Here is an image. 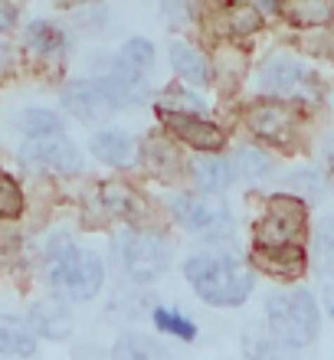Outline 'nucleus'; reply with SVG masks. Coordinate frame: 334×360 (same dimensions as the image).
<instances>
[{
    "mask_svg": "<svg viewBox=\"0 0 334 360\" xmlns=\"http://www.w3.org/2000/svg\"><path fill=\"white\" fill-rule=\"evenodd\" d=\"M184 275H187L191 288L197 292V298L213 304V308H236L256 288L252 269L233 252H220V249L187 259Z\"/></svg>",
    "mask_w": 334,
    "mask_h": 360,
    "instance_id": "obj_1",
    "label": "nucleus"
},
{
    "mask_svg": "<svg viewBox=\"0 0 334 360\" xmlns=\"http://www.w3.org/2000/svg\"><path fill=\"white\" fill-rule=\"evenodd\" d=\"M46 269L53 285L63 288V295H69L72 302H89L102 292L105 282V266L96 252L79 249L69 236L59 233L56 239H49L46 249Z\"/></svg>",
    "mask_w": 334,
    "mask_h": 360,
    "instance_id": "obj_2",
    "label": "nucleus"
},
{
    "mask_svg": "<svg viewBox=\"0 0 334 360\" xmlns=\"http://www.w3.org/2000/svg\"><path fill=\"white\" fill-rule=\"evenodd\" d=\"M269 331L276 341L298 351L318 338L321 331V311H318L315 295L308 288H285V292H272L266 302Z\"/></svg>",
    "mask_w": 334,
    "mask_h": 360,
    "instance_id": "obj_3",
    "label": "nucleus"
},
{
    "mask_svg": "<svg viewBox=\"0 0 334 360\" xmlns=\"http://www.w3.org/2000/svg\"><path fill=\"white\" fill-rule=\"evenodd\" d=\"M308 226V210L298 197L276 193L269 197L266 213L256 223V246L259 249H276V246H302Z\"/></svg>",
    "mask_w": 334,
    "mask_h": 360,
    "instance_id": "obj_4",
    "label": "nucleus"
},
{
    "mask_svg": "<svg viewBox=\"0 0 334 360\" xmlns=\"http://www.w3.org/2000/svg\"><path fill=\"white\" fill-rule=\"evenodd\" d=\"M118 256H122L124 272L144 285L161 278L171 266V246L154 233H124L118 243Z\"/></svg>",
    "mask_w": 334,
    "mask_h": 360,
    "instance_id": "obj_5",
    "label": "nucleus"
},
{
    "mask_svg": "<svg viewBox=\"0 0 334 360\" xmlns=\"http://www.w3.org/2000/svg\"><path fill=\"white\" fill-rule=\"evenodd\" d=\"M259 92H266L276 102H308L315 98V76L298 59L276 56L259 72Z\"/></svg>",
    "mask_w": 334,
    "mask_h": 360,
    "instance_id": "obj_6",
    "label": "nucleus"
},
{
    "mask_svg": "<svg viewBox=\"0 0 334 360\" xmlns=\"http://www.w3.org/2000/svg\"><path fill=\"white\" fill-rule=\"evenodd\" d=\"M98 95L108 102V108H128L148 98V79L141 72H134L131 66H124L122 59H98L96 63V82Z\"/></svg>",
    "mask_w": 334,
    "mask_h": 360,
    "instance_id": "obj_7",
    "label": "nucleus"
},
{
    "mask_svg": "<svg viewBox=\"0 0 334 360\" xmlns=\"http://www.w3.org/2000/svg\"><path fill=\"white\" fill-rule=\"evenodd\" d=\"M174 217L181 219L187 229L200 233V236H217V233H226L229 226V210L217 193H184L171 203Z\"/></svg>",
    "mask_w": 334,
    "mask_h": 360,
    "instance_id": "obj_8",
    "label": "nucleus"
},
{
    "mask_svg": "<svg viewBox=\"0 0 334 360\" xmlns=\"http://www.w3.org/2000/svg\"><path fill=\"white\" fill-rule=\"evenodd\" d=\"M20 158H23V164L39 167V171H53V174H79L82 171L79 148L69 141L66 134L30 138V141L20 148Z\"/></svg>",
    "mask_w": 334,
    "mask_h": 360,
    "instance_id": "obj_9",
    "label": "nucleus"
},
{
    "mask_svg": "<svg viewBox=\"0 0 334 360\" xmlns=\"http://www.w3.org/2000/svg\"><path fill=\"white\" fill-rule=\"evenodd\" d=\"M27 321L33 328V334L46 338V341H66L69 334L76 331V314L69 311V304L59 302V298H39V302H33Z\"/></svg>",
    "mask_w": 334,
    "mask_h": 360,
    "instance_id": "obj_10",
    "label": "nucleus"
},
{
    "mask_svg": "<svg viewBox=\"0 0 334 360\" xmlns=\"http://www.w3.org/2000/svg\"><path fill=\"white\" fill-rule=\"evenodd\" d=\"M161 122L167 131H174L184 144H191L197 151H220L226 144V134H223L220 124L207 122V118H197V115H161Z\"/></svg>",
    "mask_w": 334,
    "mask_h": 360,
    "instance_id": "obj_11",
    "label": "nucleus"
},
{
    "mask_svg": "<svg viewBox=\"0 0 334 360\" xmlns=\"http://www.w3.org/2000/svg\"><path fill=\"white\" fill-rule=\"evenodd\" d=\"M246 124L259 134V138L282 144V141H288V134H292V128H295V112H292L285 102L269 98V102H256L252 108H249Z\"/></svg>",
    "mask_w": 334,
    "mask_h": 360,
    "instance_id": "obj_12",
    "label": "nucleus"
},
{
    "mask_svg": "<svg viewBox=\"0 0 334 360\" xmlns=\"http://www.w3.org/2000/svg\"><path fill=\"white\" fill-rule=\"evenodd\" d=\"M252 262H256L262 272L278 275V278H298L305 272V249L302 246H276V249H252Z\"/></svg>",
    "mask_w": 334,
    "mask_h": 360,
    "instance_id": "obj_13",
    "label": "nucleus"
},
{
    "mask_svg": "<svg viewBox=\"0 0 334 360\" xmlns=\"http://www.w3.org/2000/svg\"><path fill=\"white\" fill-rule=\"evenodd\" d=\"M63 105H66L69 115H76L82 122H96V118H102L108 108V102L98 95V89L92 86V82H72V86H66Z\"/></svg>",
    "mask_w": 334,
    "mask_h": 360,
    "instance_id": "obj_14",
    "label": "nucleus"
},
{
    "mask_svg": "<svg viewBox=\"0 0 334 360\" xmlns=\"http://www.w3.org/2000/svg\"><path fill=\"white\" fill-rule=\"evenodd\" d=\"M89 148L98 161L112 164V167H131L134 161V141L124 131H98L89 141Z\"/></svg>",
    "mask_w": 334,
    "mask_h": 360,
    "instance_id": "obj_15",
    "label": "nucleus"
},
{
    "mask_svg": "<svg viewBox=\"0 0 334 360\" xmlns=\"http://www.w3.org/2000/svg\"><path fill=\"white\" fill-rule=\"evenodd\" d=\"M171 66L174 72L184 79V82H193V86H210V63L197 53L187 43H171Z\"/></svg>",
    "mask_w": 334,
    "mask_h": 360,
    "instance_id": "obj_16",
    "label": "nucleus"
},
{
    "mask_svg": "<svg viewBox=\"0 0 334 360\" xmlns=\"http://www.w3.org/2000/svg\"><path fill=\"white\" fill-rule=\"evenodd\" d=\"M98 197H102V207L112 210L115 217H124V219L141 217V210H144L141 193L131 190L128 184H122V180H105L102 190H98Z\"/></svg>",
    "mask_w": 334,
    "mask_h": 360,
    "instance_id": "obj_17",
    "label": "nucleus"
},
{
    "mask_svg": "<svg viewBox=\"0 0 334 360\" xmlns=\"http://www.w3.org/2000/svg\"><path fill=\"white\" fill-rule=\"evenodd\" d=\"M0 354L7 357H30L37 354V334L20 318H0Z\"/></svg>",
    "mask_w": 334,
    "mask_h": 360,
    "instance_id": "obj_18",
    "label": "nucleus"
},
{
    "mask_svg": "<svg viewBox=\"0 0 334 360\" xmlns=\"http://www.w3.org/2000/svg\"><path fill=\"white\" fill-rule=\"evenodd\" d=\"M112 360H171L167 347L154 338H144V334H122L115 341Z\"/></svg>",
    "mask_w": 334,
    "mask_h": 360,
    "instance_id": "obj_19",
    "label": "nucleus"
},
{
    "mask_svg": "<svg viewBox=\"0 0 334 360\" xmlns=\"http://www.w3.org/2000/svg\"><path fill=\"white\" fill-rule=\"evenodd\" d=\"M233 164L223 161V158H200V161L193 164V177L200 184L203 193H220L233 184Z\"/></svg>",
    "mask_w": 334,
    "mask_h": 360,
    "instance_id": "obj_20",
    "label": "nucleus"
},
{
    "mask_svg": "<svg viewBox=\"0 0 334 360\" xmlns=\"http://www.w3.org/2000/svg\"><path fill=\"white\" fill-rule=\"evenodd\" d=\"M27 43L49 59H56L66 53V37H63V30H59L56 23H46V20H33V23H30Z\"/></svg>",
    "mask_w": 334,
    "mask_h": 360,
    "instance_id": "obj_21",
    "label": "nucleus"
},
{
    "mask_svg": "<svg viewBox=\"0 0 334 360\" xmlns=\"http://www.w3.org/2000/svg\"><path fill=\"white\" fill-rule=\"evenodd\" d=\"M243 354L249 360H295L292 347H285L282 341L269 338V334H259V331L243 334Z\"/></svg>",
    "mask_w": 334,
    "mask_h": 360,
    "instance_id": "obj_22",
    "label": "nucleus"
},
{
    "mask_svg": "<svg viewBox=\"0 0 334 360\" xmlns=\"http://www.w3.org/2000/svg\"><path fill=\"white\" fill-rule=\"evenodd\" d=\"M282 13H285L288 23H295V27H305V30H325L328 20L334 17V7H328V4H288V7H282Z\"/></svg>",
    "mask_w": 334,
    "mask_h": 360,
    "instance_id": "obj_23",
    "label": "nucleus"
},
{
    "mask_svg": "<svg viewBox=\"0 0 334 360\" xmlns=\"http://www.w3.org/2000/svg\"><path fill=\"white\" fill-rule=\"evenodd\" d=\"M151 321L161 334H171V338H177V341L191 344L193 338H197V324H193L191 318H184L181 311H171V308H154Z\"/></svg>",
    "mask_w": 334,
    "mask_h": 360,
    "instance_id": "obj_24",
    "label": "nucleus"
},
{
    "mask_svg": "<svg viewBox=\"0 0 334 360\" xmlns=\"http://www.w3.org/2000/svg\"><path fill=\"white\" fill-rule=\"evenodd\" d=\"M20 128L30 138H49V134H63V118L49 108H27L20 115Z\"/></svg>",
    "mask_w": 334,
    "mask_h": 360,
    "instance_id": "obj_25",
    "label": "nucleus"
},
{
    "mask_svg": "<svg viewBox=\"0 0 334 360\" xmlns=\"http://www.w3.org/2000/svg\"><path fill=\"white\" fill-rule=\"evenodd\" d=\"M203 108V102L197 95H191L184 86H171L158 95V112L161 115H197Z\"/></svg>",
    "mask_w": 334,
    "mask_h": 360,
    "instance_id": "obj_26",
    "label": "nucleus"
},
{
    "mask_svg": "<svg viewBox=\"0 0 334 360\" xmlns=\"http://www.w3.org/2000/svg\"><path fill=\"white\" fill-rule=\"evenodd\" d=\"M233 171L243 174L246 180H262L272 174V161L259 148H239V158L233 164Z\"/></svg>",
    "mask_w": 334,
    "mask_h": 360,
    "instance_id": "obj_27",
    "label": "nucleus"
},
{
    "mask_svg": "<svg viewBox=\"0 0 334 360\" xmlns=\"http://www.w3.org/2000/svg\"><path fill=\"white\" fill-rule=\"evenodd\" d=\"M23 207H27V200H23L20 184L10 177V174L0 171V217H4V219H17L20 213H23Z\"/></svg>",
    "mask_w": 334,
    "mask_h": 360,
    "instance_id": "obj_28",
    "label": "nucleus"
},
{
    "mask_svg": "<svg viewBox=\"0 0 334 360\" xmlns=\"http://www.w3.org/2000/svg\"><path fill=\"white\" fill-rule=\"evenodd\" d=\"M144 158H148V164H151L158 174L177 171V151H174L164 138H148V141H144Z\"/></svg>",
    "mask_w": 334,
    "mask_h": 360,
    "instance_id": "obj_29",
    "label": "nucleus"
},
{
    "mask_svg": "<svg viewBox=\"0 0 334 360\" xmlns=\"http://www.w3.org/2000/svg\"><path fill=\"white\" fill-rule=\"evenodd\" d=\"M118 59H122L124 66H131L134 72L144 76V72L154 66V46L148 39H128L122 46V53H118Z\"/></svg>",
    "mask_w": 334,
    "mask_h": 360,
    "instance_id": "obj_30",
    "label": "nucleus"
},
{
    "mask_svg": "<svg viewBox=\"0 0 334 360\" xmlns=\"http://www.w3.org/2000/svg\"><path fill=\"white\" fill-rule=\"evenodd\" d=\"M262 27V13L249 4H239V7H229V30L233 33H256Z\"/></svg>",
    "mask_w": 334,
    "mask_h": 360,
    "instance_id": "obj_31",
    "label": "nucleus"
},
{
    "mask_svg": "<svg viewBox=\"0 0 334 360\" xmlns=\"http://www.w3.org/2000/svg\"><path fill=\"white\" fill-rule=\"evenodd\" d=\"M318 252H321V259H334V219L331 223H325V229H321V236H318Z\"/></svg>",
    "mask_w": 334,
    "mask_h": 360,
    "instance_id": "obj_32",
    "label": "nucleus"
},
{
    "mask_svg": "<svg viewBox=\"0 0 334 360\" xmlns=\"http://www.w3.org/2000/svg\"><path fill=\"white\" fill-rule=\"evenodd\" d=\"M17 27V7L13 4H0V33Z\"/></svg>",
    "mask_w": 334,
    "mask_h": 360,
    "instance_id": "obj_33",
    "label": "nucleus"
},
{
    "mask_svg": "<svg viewBox=\"0 0 334 360\" xmlns=\"http://www.w3.org/2000/svg\"><path fill=\"white\" fill-rule=\"evenodd\" d=\"M325 308H328V314L334 318V282L325 285Z\"/></svg>",
    "mask_w": 334,
    "mask_h": 360,
    "instance_id": "obj_34",
    "label": "nucleus"
},
{
    "mask_svg": "<svg viewBox=\"0 0 334 360\" xmlns=\"http://www.w3.org/2000/svg\"><path fill=\"white\" fill-rule=\"evenodd\" d=\"M4 66H7V49L0 46V69H4Z\"/></svg>",
    "mask_w": 334,
    "mask_h": 360,
    "instance_id": "obj_35",
    "label": "nucleus"
}]
</instances>
